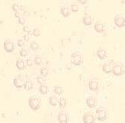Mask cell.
<instances>
[{
    "instance_id": "obj_1",
    "label": "cell",
    "mask_w": 125,
    "mask_h": 123,
    "mask_svg": "<svg viewBox=\"0 0 125 123\" xmlns=\"http://www.w3.org/2000/svg\"><path fill=\"white\" fill-rule=\"evenodd\" d=\"M29 105L33 110H38L41 106V99L38 95H31L29 99Z\"/></svg>"
},
{
    "instance_id": "obj_2",
    "label": "cell",
    "mask_w": 125,
    "mask_h": 123,
    "mask_svg": "<svg viewBox=\"0 0 125 123\" xmlns=\"http://www.w3.org/2000/svg\"><path fill=\"white\" fill-rule=\"evenodd\" d=\"M96 117L97 119L101 122L105 121L107 118V109L104 107H100L96 110Z\"/></svg>"
},
{
    "instance_id": "obj_3",
    "label": "cell",
    "mask_w": 125,
    "mask_h": 123,
    "mask_svg": "<svg viewBox=\"0 0 125 123\" xmlns=\"http://www.w3.org/2000/svg\"><path fill=\"white\" fill-rule=\"evenodd\" d=\"M83 122L84 123H94L95 118L94 114L91 112H87L83 115Z\"/></svg>"
},
{
    "instance_id": "obj_4",
    "label": "cell",
    "mask_w": 125,
    "mask_h": 123,
    "mask_svg": "<svg viewBox=\"0 0 125 123\" xmlns=\"http://www.w3.org/2000/svg\"><path fill=\"white\" fill-rule=\"evenodd\" d=\"M111 72H113V74L115 75V76H121L124 73L123 67L121 65H120V64H118V63H114Z\"/></svg>"
},
{
    "instance_id": "obj_5",
    "label": "cell",
    "mask_w": 125,
    "mask_h": 123,
    "mask_svg": "<svg viewBox=\"0 0 125 123\" xmlns=\"http://www.w3.org/2000/svg\"><path fill=\"white\" fill-rule=\"evenodd\" d=\"M72 62L75 66H79L82 62V56L79 52H74L72 55Z\"/></svg>"
},
{
    "instance_id": "obj_6",
    "label": "cell",
    "mask_w": 125,
    "mask_h": 123,
    "mask_svg": "<svg viewBox=\"0 0 125 123\" xmlns=\"http://www.w3.org/2000/svg\"><path fill=\"white\" fill-rule=\"evenodd\" d=\"M115 23L118 27H124L125 25L124 15L122 14H118L115 17Z\"/></svg>"
},
{
    "instance_id": "obj_7",
    "label": "cell",
    "mask_w": 125,
    "mask_h": 123,
    "mask_svg": "<svg viewBox=\"0 0 125 123\" xmlns=\"http://www.w3.org/2000/svg\"><path fill=\"white\" fill-rule=\"evenodd\" d=\"M25 80L24 78L21 76H19L17 77H15L13 80V84L16 88H22L25 86Z\"/></svg>"
},
{
    "instance_id": "obj_8",
    "label": "cell",
    "mask_w": 125,
    "mask_h": 123,
    "mask_svg": "<svg viewBox=\"0 0 125 123\" xmlns=\"http://www.w3.org/2000/svg\"><path fill=\"white\" fill-rule=\"evenodd\" d=\"M4 49L8 52H12L14 51L15 49V45H14V42L12 41H11L9 39H7L4 42Z\"/></svg>"
},
{
    "instance_id": "obj_9",
    "label": "cell",
    "mask_w": 125,
    "mask_h": 123,
    "mask_svg": "<svg viewBox=\"0 0 125 123\" xmlns=\"http://www.w3.org/2000/svg\"><path fill=\"white\" fill-rule=\"evenodd\" d=\"M58 121L60 123H67L68 121V116L67 113L64 111H62L58 115Z\"/></svg>"
},
{
    "instance_id": "obj_10",
    "label": "cell",
    "mask_w": 125,
    "mask_h": 123,
    "mask_svg": "<svg viewBox=\"0 0 125 123\" xmlns=\"http://www.w3.org/2000/svg\"><path fill=\"white\" fill-rule=\"evenodd\" d=\"M114 65V62H105L104 65H103V71H104L105 73L108 74L110 73L112 70V67Z\"/></svg>"
},
{
    "instance_id": "obj_11",
    "label": "cell",
    "mask_w": 125,
    "mask_h": 123,
    "mask_svg": "<svg viewBox=\"0 0 125 123\" xmlns=\"http://www.w3.org/2000/svg\"><path fill=\"white\" fill-rule=\"evenodd\" d=\"M86 102L89 108H94L97 104V101L94 96H89V97L87 99Z\"/></svg>"
},
{
    "instance_id": "obj_12",
    "label": "cell",
    "mask_w": 125,
    "mask_h": 123,
    "mask_svg": "<svg viewBox=\"0 0 125 123\" xmlns=\"http://www.w3.org/2000/svg\"><path fill=\"white\" fill-rule=\"evenodd\" d=\"M89 89L92 91H97V89H98L99 88V85L98 83H97V82L96 81V80H91V81L89 82Z\"/></svg>"
},
{
    "instance_id": "obj_13",
    "label": "cell",
    "mask_w": 125,
    "mask_h": 123,
    "mask_svg": "<svg viewBox=\"0 0 125 123\" xmlns=\"http://www.w3.org/2000/svg\"><path fill=\"white\" fill-rule=\"evenodd\" d=\"M59 99H60V98H58L56 95H52L49 98V102L52 105L55 106L59 103Z\"/></svg>"
},
{
    "instance_id": "obj_14",
    "label": "cell",
    "mask_w": 125,
    "mask_h": 123,
    "mask_svg": "<svg viewBox=\"0 0 125 123\" xmlns=\"http://www.w3.org/2000/svg\"><path fill=\"white\" fill-rule=\"evenodd\" d=\"M97 55L101 58V59H104V58H106L107 56V52L104 49H100L97 50Z\"/></svg>"
},
{
    "instance_id": "obj_15",
    "label": "cell",
    "mask_w": 125,
    "mask_h": 123,
    "mask_svg": "<svg viewBox=\"0 0 125 123\" xmlns=\"http://www.w3.org/2000/svg\"><path fill=\"white\" fill-rule=\"evenodd\" d=\"M94 29L97 33H102L104 31V25L101 21H97L94 24Z\"/></svg>"
},
{
    "instance_id": "obj_16",
    "label": "cell",
    "mask_w": 125,
    "mask_h": 123,
    "mask_svg": "<svg viewBox=\"0 0 125 123\" xmlns=\"http://www.w3.org/2000/svg\"><path fill=\"white\" fill-rule=\"evenodd\" d=\"M16 67H17L20 70H22L25 68V62L23 59L21 58H19V59L16 61Z\"/></svg>"
},
{
    "instance_id": "obj_17",
    "label": "cell",
    "mask_w": 125,
    "mask_h": 123,
    "mask_svg": "<svg viewBox=\"0 0 125 123\" xmlns=\"http://www.w3.org/2000/svg\"><path fill=\"white\" fill-rule=\"evenodd\" d=\"M61 12L64 17H67L69 16L71 14V9L67 6H64L61 9Z\"/></svg>"
},
{
    "instance_id": "obj_18",
    "label": "cell",
    "mask_w": 125,
    "mask_h": 123,
    "mask_svg": "<svg viewBox=\"0 0 125 123\" xmlns=\"http://www.w3.org/2000/svg\"><path fill=\"white\" fill-rule=\"evenodd\" d=\"M83 22L84 24L86 25H90L92 23V18L89 15H85L83 18Z\"/></svg>"
},
{
    "instance_id": "obj_19",
    "label": "cell",
    "mask_w": 125,
    "mask_h": 123,
    "mask_svg": "<svg viewBox=\"0 0 125 123\" xmlns=\"http://www.w3.org/2000/svg\"><path fill=\"white\" fill-rule=\"evenodd\" d=\"M25 88L27 90H30L33 88V82H32L31 80H30L29 78H27L25 80Z\"/></svg>"
},
{
    "instance_id": "obj_20",
    "label": "cell",
    "mask_w": 125,
    "mask_h": 123,
    "mask_svg": "<svg viewBox=\"0 0 125 123\" xmlns=\"http://www.w3.org/2000/svg\"><path fill=\"white\" fill-rule=\"evenodd\" d=\"M48 86L46 85H41L40 87H39V91L42 94H47L48 92Z\"/></svg>"
},
{
    "instance_id": "obj_21",
    "label": "cell",
    "mask_w": 125,
    "mask_h": 123,
    "mask_svg": "<svg viewBox=\"0 0 125 123\" xmlns=\"http://www.w3.org/2000/svg\"><path fill=\"white\" fill-rule=\"evenodd\" d=\"M54 92L57 95H61L63 92V89L60 86V85H56L54 89Z\"/></svg>"
},
{
    "instance_id": "obj_22",
    "label": "cell",
    "mask_w": 125,
    "mask_h": 123,
    "mask_svg": "<svg viewBox=\"0 0 125 123\" xmlns=\"http://www.w3.org/2000/svg\"><path fill=\"white\" fill-rule=\"evenodd\" d=\"M21 6H20V5L19 3H14L12 5V9H14V11L15 12H21Z\"/></svg>"
},
{
    "instance_id": "obj_23",
    "label": "cell",
    "mask_w": 125,
    "mask_h": 123,
    "mask_svg": "<svg viewBox=\"0 0 125 123\" xmlns=\"http://www.w3.org/2000/svg\"><path fill=\"white\" fill-rule=\"evenodd\" d=\"M37 80H38V82L41 85H45L46 83V79L44 76H39L37 78Z\"/></svg>"
},
{
    "instance_id": "obj_24",
    "label": "cell",
    "mask_w": 125,
    "mask_h": 123,
    "mask_svg": "<svg viewBox=\"0 0 125 123\" xmlns=\"http://www.w3.org/2000/svg\"><path fill=\"white\" fill-rule=\"evenodd\" d=\"M34 62H35V63L36 64V65H40V64L42 63V58L39 56H35V58H34Z\"/></svg>"
},
{
    "instance_id": "obj_25",
    "label": "cell",
    "mask_w": 125,
    "mask_h": 123,
    "mask_svg": "<svg viewBox=\"0 0 125 123\" xmlns=\"http://www.w3.org/2000/svg\"><path fill=\"white\" fill-rule=\"evenodd\" d=\"M48 72V70L47 68H45V67L41 68V69H40V73L42 75V76H47Z\"/></svg>"
},
{
    "instance_id": "obj_26",
    "label": "cell",
    "mask_w": 125,
    "mask_h": 123,
    "mask_svg": "<svg viewBox=\"0 0 125 123\" xmlns=\"http://www.w3.org/2000/svg\"><path fill=\"white\" fill-rule=\"evenodd\" d=\"M30 46L31 48V49H33V50H37L39 49V44H38V42H36L35 41H32Z\"/></svg>"
},
{
    "instance_id": "obj_27",
    "label": "cell",
    "mask_w": 125,
    "mask_h": 123,
    "mask_svg": "<svg viewBox=\"0 0 125 123\" xmlns=\"http://www.w3.org/2000/svg\"><path fill=\"white\" fill-rule=\"evenodd\" d=\"M58 104L60 105L61 108H64V107H65V105H66V99L64 98H60Z\"/></svg>"
},
{
    "instance_id": "obj_28",
    "label": "cell",
    "mask_w": 125,
    "mask_h": 123,
    "mask_svg": "<svg viewBox=\"0 0 125 123\" xmlns=\"http://www.w3.org/2000/svg\"><path fill=\"white\" fill-rule=\"evenodd\" d=\"M71 9H72V12H77L78 10V6L76 3H72V6H71Z\"/></svg>"
},
{
    "instance_id": "obj_29",
    "label": "cell",
    "mask_w": 125,
    "mask_h": 123,
    "mask_svg": "<svg viewBox=\"0 0 125 123\" xmlns=\"http://www.w3.org/2000/svg\"><path fill=\"white\" fill-rule=\"evenodd\" d=\"M19 54H20V56H22V57H24V56H28V52H27V50H26V49H21L20 50V52H19Z\"/></svg>"
},
{
    "instance_id": "obj_30",
    "label": "cell",
    "mask_w": 125,
    "mask_h": 123,
    "mask_svg": "<svg viewBox=\"0 0 125 123\" xmlns=\"http://www.w3.org/2000/svg\"><path fill=\"white\" fill-rule=\"evenodd\" d=\"M32 33H33L35 36H39L40 35V31L38 29H34L33 31H32Z\"/></svg>"
},
{
    "instance_id": "obj_31",
    "label": "cell",
    "mask_w": 125,
    "mask_h": 123,
    "mask_svg": "<svg viewBox=\"0 0 125 123\" xmlns=\"http://www.w3.org/2000/svg\"><path fill=\"white\" fill-rule=\"evenodd\" d=\"M19 23H21V24H24L25 22V18L24 17V16H20L19 18Z\"/></svg>"
},
{
    "instance_id": "obj_32",
    "label": "cell",
    "mask_w": 125,
    "mask_h": 123,
    "mask_svg": "<svg viewBox=\"0 0 125 123\" xmlns=\"http://www.w3.org/2000/svg\"><path fill=\"white\" fill-rule=\"evenodd\" d=\"M24 43H25V42H24V40L23 39H19L18 41H17V44H18V45L19 46H20V47H21V46H23L24 45Z\"/></svg>"
},
{
    "instance_id": "obj_33",
    "label": "cell",
    "mask_w": 125,
    "mask_h": 123,
    "mask_svg": "<svg viewBox=\"0 0 125 123\" xmlns=\"http://www.w3.org/2000/svg\"><path fill=\"white\" fill-rule=\"evenodd\" d=\"M25 63L28 66H32V60L31 59V58H28V59L26 60Z\"/></svg>"
},
{
    "instance_id": "obj_34",
    "label": "cell",
    "mask_w": 125,
    "mask_h": 123,
    "mask_svg": "<svg viewBox=\"0 0 125 123\" xmlns=\"http://www.w3.org/2000/svg\"><path fill=\"white\" fill-rule=\"evenodd\" d=\"M80 2H81V3H85L86 2V1H79Z\"/></svg>"
}]
</instances>
